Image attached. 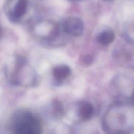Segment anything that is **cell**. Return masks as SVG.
<instances>
[{
	"label": "cell",
	"instance_id": "5",
	"mask_svg": "<svg viewBox=\"0 0 134 134\" xmlns=\"http://www.w3.org/2000/svg\"><path fill=\"white\" fill-rule=\"evenodd\" d=\"M28 5V0H18L14 6L13 16L15 18H20L26 13Z\"/></svg>",
	"mask_w": 134,
	"mask_h": 134
},
{
	"label": "cell",
	"instance_id": "4",
	"mask_svg": "<svg viewBox=\"0 0 134 134\" xmlns=\"http://www.w3.org/2000/svg\"><path fill=\"white\" fill-rule=\"evenodd\" d=\"M92 105L88 102H83L79 105V115L81 119L83 120H88L92 118L93 115Z\"/></svg>",
	"mask_w": 134,
	"mask_h": 134
},
{
	"label": "cell",
	"instance_id": "6",
	"mask_svg": "<svg viewBox=\"0 0 134 134\" xmlns=\"http://www.w3.org/2000/svg\"><path fill=\"white\" fill-rule=\"evenodd\" d=\"M115 37V33L111 30H105L98 36V41L103 45H108L114 41Z\"/></svg>",
	"mask_w": 134,
	"mask_h": 134
},
{
	"label": "cell",
	"instance_id": "9",
	"mask_svg": "<svg viewBox=\"0 0 134 134\" xmlns=\"http://www.w3.org/2000/svg\"><path fill=\"white\" fill-rule=\"evenodd\" d=\"M129 100H130V104L132 105H134V90L133 92H132V95H131V96L130 97Z\"/></svg>",
	"mask_w": 134,
	"mask_h": 134
},
{
	"label": "cell",
	"instance_id": "7",
	"mask_svg": "<svg viewBox=\"0 0 134 134\" xmlns=\"http://www.w3.org/2000/svg\"><path fill=\"white\" fill-rule=\"evenodd\" d=\"M52 108H53V114L55 117L61 118L64 116V107L60 101L54 99L52 102Z\"/></svg>",
	"mask_w": 134,
	"mask_h": 134
},
{
	"label": "cell",
	"instance_id": "3",
	"mask_svg": "<svg viewBox=\"0 0 134 134\" xmlns=\"http://www.w3.org/2000/svg\"><path fill=\"white\" fill-rule=\"evenodd\" d=\"M71 73V68L66 65H61L55 67L52 70L53 76L58 81H64L69 77Z\"/></svg>",
	"mask_w": 134,
	"mask_h": 134
},
{
	"label": "cell",
	"instance_id": "11",
	"mask_svg": "<svg viewBox=\"0 0 134 134\" xmlns=\"http://www.w3.org/2000/svg\"><path fill=\"white\" fill-rule=\"evenodd\" d=\"M106 1H110V0H106Z\"/></svg>",
	"mask_w": 134,
	"mask_h": 134
},
{
	"label": "cell",
	"instance_id": "1",
	"mask_svg": "<svg viewBox=\"0 0 134 134\" xmlns=\"http://www.w3.org/2000/svg\"><path fill=\"white\" fill-rule=\"evenodd\" d=\"M40 123L30 113L20 115L15 126V134H40Z\"/></svg>",
	"mask_w": 134,
	"mask_h": 134
},
{
	"label": "cell",
	"instance_id": "8",
	"mask_svg": "<svg viewBox=\"0 0 134 134\" xmlns=\"http://www.w3.org/2000/svg\"><path fill=\"white\" fill-rule=\"evenodd\" d=\"M81 62H82L83 65H89L93 62V58L91 55L86 54L82 58V61Z\"/></svg>",
	"mask_w": 134,
	"mask_h": 134
},
{
	"label": "cell",
	"instance_id": "2",
	"mask_svg": "<svg viewBox=\"0 0 134 134\" xmlns=\"http://www.w3.org/2000/svg\"><path fill=\"white\" fill-rule=\"evenodd\" d=\"M64 29L66 33L73 36H79L84 30V24L80 18L71 17L64 24Z\"/></svg>",
	"mask_w": 134,
	"mask_h": 134
},
{
	"label": "cell",
	"instance_id": "10",
	"mask_svg": "<svg viewBox=\"0 0 134 134\" xmlns=\"http://www.w3.org/2000/svg\"><path fill=\"white\" fill-rule=\"evenodd\" d=\"M75 1H80V0H75Z\"/></svg>",
	"mask_w": 134,
	"mask_h": 134
}]
</instances>
